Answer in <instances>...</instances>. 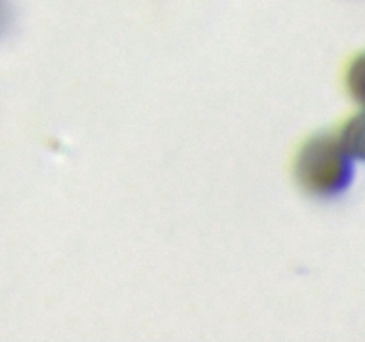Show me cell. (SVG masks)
<instances>
[{
    "mask_svg": "<svg viewBox=\"0 0 365 342\" xmlns=\"http://www.w3.org/2000/svg\"><path fill=\"white\" fill-rule=\"evenodd\" d=\"M296 171L303 187L323 198H334L351 185L355 159L339 139L321 135L307 142L299 153Z\"/></svg>",
    "mask_w": 365,
    "mask_h": 342,
    "instance_id": "obj_1",
    "label": "cell"
},
{
    "mask_svg": "<svg viewBox=\"0 0 365 342\" xmlns=\"http://www.w3.org/2000/svg\"><path fill=\"white\" fill-rule=\"evenodd\" d=\"M339 141L353 159L365 162V113L348 121Z\"/></svg>",
    "mask_w": 365,
    "mask_h": 342,
    "instance_id": "obj_2",
    "label": "cell"
},
{
    "mask_svg": "<svg viewBox=\"0 0 365 342\" xmlns=\"http://www.w3.org/2000/svg\"><path fill=\"white\" fill-rule=\"evenodd\" d=\"M348 86L355 102L365 107V53L353 61L348 73Z\"/></svg>",
    "mask_w": 365,
    "mask_h": 342,
    "instance_id": "obj_3",
    "label": "cell"
}]
</instances>
